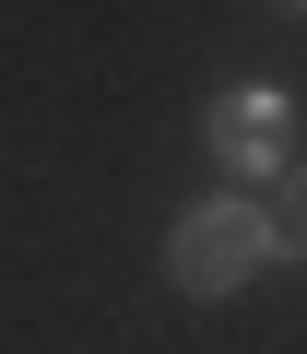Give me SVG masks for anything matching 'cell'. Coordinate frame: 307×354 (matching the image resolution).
I'll return each instance as SVG.
<instances>
[{
    "mask_svg": "<svg viewBox=\"0 0 307 354\" xmlns=\"http://www.w3.org/2000/svg\"><path fill=\"white\" fill-rule=\"evenodd\" d=\"M272 12H307V0H272Z\"/></svg>",
    "mask_w": 307,
    "mask_h": 354,
    "instance_id": "277c9868",
    "label": "cell"
},
{
    "mask_svg": "<svg viewBox=\"0 0 307 354\" xmlns=\"http://www.w3.org/2000/svg\"><path fill=\"white\" fill-rule=\"evenodd\" d=\"M201 153L236 177V189H272V177L295 165V95L283 83H225L201 106Z\"/></svg>",
    "mask_w": 307,
    "mask_h": 354,
    "instance_id": "7a4b0ae2",
    "label": "cell"
},
{
    "mask_svg": "<svg viewBox=\"0 0 307 354\" xmlns=\"http://www.w3.org/2000/svg\"><path fill=\"white\" fill-rule=\"evenodd\" d=\"M260 272H272V225H260L248 189H225V201H201V213L166 225V283L178 295H236Z\"/></svg>",
    "mask_w": 307,
    "mask_h": 354,
    "instance_id": "6da1fadb",
    "label": "cell"
},
{
    "mask_svg": "<svg viewBox=\"0 0 307 354\" xmlns=\"http://www.w3.org/2000/svg\"><path fill=\"white\" fill-rule=\"evenodd\" d=\"M260 225H272V272H295L307 260V165H283L260 189Z\"/></svg>",
    "mask_w": 307,
    "mask_h": 354,
    "instance_id": "3957f363",
    "label": "cell"
}]
</instances>
